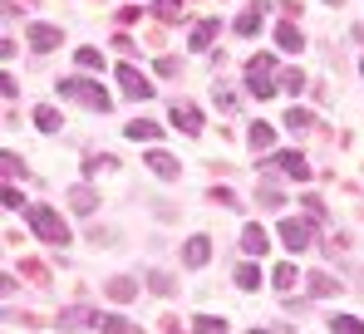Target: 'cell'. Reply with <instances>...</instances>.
<instances>
[{
	"instance_id": "33",
	"label": "cell",
	"mask_w": 364,
	"mask_h": 334,
	"mask_svg": "<svg viewBox=\"0 0 364 334\" xmlns=\"http://www.w3.org/2000/svg\"><path fill=\"white\" fill-rule=\"evenodd\" d=\"M217 109H222V113H237V94H232L227 84H217Z\"/></svg>"
},
{
	"instance_id": "37",
	"label": "cell",
	"mask_w": 364,
	"mask_h": 334,
	"mask_svg": "<svg viewBox=\"0 0 364 334\" xmlns=\"http://www.w3.org/2000/svg\"><path fill=\"white\" fill-rule=\"evenodd\" d=\"M99 167H104V172H109V167H119V163H114V158H109V153H104V158H84V172H99Z\"/></svg>"
},
{
	"instance_id": "40",
	"label": "cell",
	"mask_w": 364,
	"mask_h": 334,
	"mask_svg": "<svg viewBox=\"0 0 364 334\" xmlns=\"http://www.w3.org/2000/svg\"><path fill=\"white\" fill-rule=\"evenodd\" d=\"M330 5H345V0H330Z\"/></svg>"
},
{
	"instance_id": "2",
	"label": "cell",
	"mask_w": 364,
	"mask_h": 334,
	"mask_svg": "<svg viewBox=\"0 0 364 334\" xmlns=\"http://www.w3.org/2000/svg\"><path fill=\"white\" fill-rule=\"evenodd\" d=\"M60 94H64V99H79L84 109H94V113H109V109H114L109 89H104V84H94V79H60Z\"/></svg>"
},
{
	"instance_id": "16",
	"label": "cell",
	"mask_w": 364,
	"mask_h": 334,
	"mask_svg": "<svg viewBox=\"0 0 364 334\" xmlns=\"http://www.w3.org/2000/svg\"><path fill=\"white\" fill-rule=\"evenodd\" d=\"M69 207H74L79 217H89V212H99V192H94V187H74V192H69Z\"/></svg>"
},
{
	"instance_id": "35",
	"label": "cell",
	"mask_w": 364,
	"mask_h": 334,
	"mask_svg": "<svg viewBox=\"0 0 364 334\" xmlns=\"http://www.w3.org/2000/svg\"><path fill=\"white\" fill-rule=\"evenodd\" d=\"M0 167H5V177H25V163H20L15 153H5V158H0Z\"/></svg>"
},
{
	"instance_id": "17",
	"label": "cell",
	"mask_w": 364,
	"mask_h": 334,
	"mask_svg": "<svg viewBox=\"0 0 364 334\" xmlns=\"http://www.w3.org/2000/svg\"><path fill=\"white\" fill-rule=\"evenodd\" d=\"M148 167H153L158 177H178V172H182L178 158H173V153H163V148H153V153H148Z\"/></svg>"
},
{
	"instance_id": "12",
	"label": "cell",
	"mask_w": 364,
	"mask_h": 334,
	"mask_svg": "<svg viewBox=\"0 0 364 334\" xmlns=\"http://www.w3.org/2000/svg\"><path fill=\"white\" fill-rule=\"evenodd\" d=\"M104 295H109L114 305H128V300H138V280L133 276H114L109 285H104Z\"/></svg>"
},
{
	"instance_id": "39",
	"label": "cell",
	"mask_w": 364,
	"mask_h": 334,
	"mask_svg": "<svg viewBox=\"0 0 364 334\" xmlns=\"http://www.w3.org/2000/svg\"><path fill=\"white\" fill-rule=\"evenodd\" d=\"M158 74H163V79H173V74H182V64H178V59H158Z\"/></svg>"
},
{
	"instance_id": "15",
	"label": "cell",
	"mask_w": 364,
	"mask_h": 334,
	"mask_svg": "<svg viewBox=\"0 0 364 334\" xmlns=\"http://www.w3.org/2000/svg\"><path fill=\"white\" fill-rule=\"evenodd\" d=\"M246 143H251V153H271V143H276V128H271V123H251Z\"/></svg>"
},
{
	"instance_id": "18",
	"label": "cell",
	"mask_w": 364,
	"mask_h": 334,
	"mask_svg": "<svg viewBox=\"0 0 364 334\" xmlns=\"http://www.w3.org/2000/svg\"><path fill=\"white\" fill-rule=\"evenodd\" d=\"M232 30H237V35H256V30H261V5H246L242 15L232 20Z\"/></svg>"
},
{
	"instance_id": "20",
	"label": "cell",
	"mask_w": 364,
	"mask_h": 334,
	"mask_svg": "<svg viewBox=\"0 0 364 334\" xmlns=\"http://www.w3.org/2000/svg\"><path fill=\"white\" fill-rule=\"evenodd\" d=\"M158 133H163V128H158L153 118H133V123H128V138H133V143H153Z\"/></svg>"
},
{
	"instance_id": "21",
	"label": "cell",
	"mask_w": 364,
	"mask_h": 334,
	"mask_svg": "<svg viewBox=\"0 0 364 334\" xmlns=\"http://www.w3.org/2000/svg\"><path fill=\"white\" fill-rule=\"evenodd\" d=\"M99 330H104V334H143L133 320H123V315H104V320H99Z\"/></svg>"
},
{
	"instance_id": "9",
	"label": "cell",
	"mask_w": 364,
	"mask_h": 334,
	"mask_svg": "<svg viewBox=\"0 0 364 334\" xmlns=\"http://www.w3.org/2000/svg\"><path fill=\"white\" fill-rule=\"evenodd\" d=\"M276 45H281L286 55H301V50H305L301 25H296V20H281V25H276Z\"/></svg>"
},
{
	"instance_id": "23",
	"label": "cell",
	"mask_w": 364,
	"mask_h": 334,
	"mask_svg": "<svg viewBox=\"0 0 364 334\" xmlns=\"http://www.w3.org/2000/svg\"><path fill=\"white\" fill-rule=\"evenodd\" d=\"M148 290H153V295H163V300H168V295H173V290H178V285H173V276H168V271H148Z\"/></svg>"
},
{
	"instance_id": "22",
	"label": "cell",
	"mask_w": 364,
	"mask_h": 334,
	"mask_svg": "<svg viewBox=\"0 0 364 334\" xmlns=\"http://www.w3.org/2000/svg\"><path fill=\"white\" fill-rule=\"evenodd\" d=\"M192 334H227V320L222 315H197L192 320Z\"/></svg>"
},
{
	"instance_id": "26",
	"label": "cell",
	"mask_w": 364,
	"mask_h": 334,
	"mask_svg": "<svg viewBox=\"0 0 364 334\" xmlns=\"http://www.w3.org/2000/svg\"><path fill=\"white\" fill-rule=\"evenodd\" d=\"M330 334H364V320H355V315H335V320H330Z\"/></svg>"
},
{
	"instance_id": "29",
	"label": "cell",
	"mask_w": 364,
	"mask_h": 334,
	"mask_svg": "<svg viewBox=\"0 0 364 334\" xmlns=\"http://www.w3.org/2000/svg\"><path fill=\"white\" fill-rule=\"evenodd\" d=\"M20 271H25V276L35 280V285H50V271H45L40 261H30V256H20Z\"/></svg>"
},
{
	"instance_id": "10",
	"label": "cell",
	"mask_w": 364,
	"mask_h": 334,
	"mask_svg": "<svg viewBox=\"0 0 364 334\" xmlns=\"http://www.w3.org/2000/svg\"><path fill=\"white\" fill-rule=\"evenodd\" d=\"M281 241H286L291 251H305V246H310V222H296V217H286V222H281Z\"/></svg>"
},
{
	"instance_id": "42",
	"label": "cell",
	"mask_w": 364,
	"mask_h": 334,
	"mask_svg": "<svg viewBox=\"0 0 364 334\" xmlns=\"http://www.w3.org/2000/svg\"><path fill=\"white\" fill-rule=\"evenodd\" d=\"M360 74H364V59H360Z\"/></svg>"
},
{
	"instance_id": "32",
	"label": "cell",
	"mask_w": 364,
	"mask_h": 334,
	"mask_svg": "<svg viewBox=\"0 0 364 334\" xmlns=\"http://www.w3.org/2000/svg\"><path fill=\"white\" fill-rule=\"evenodd\" d=\"M79 69H104V55H99V50H94V45H84V50H79Z\"/></svg>"
},
{
	"instance_id": "3",
	"label": "cell",
	"mask_w": 364,
	"mask_h": 334,
	"mask_svg": "<svg viewBox=\"0 0 364 334\" xmlns=\"http://www.w3.org/2000/svg\"><path fill=\"white\" fill-rule=\"evenodd\" d=\"M246 89H251L256 99H271V94H276V55L246 59Z\"/></svg>"
},
{
	"instance_id": "28",
	"label": "cell",
	"mask_w": 364,
	"mask_h": 334,
	"mask_svg": "<svg viewBox=\"0 0 364 334\" xmlns=\"http://www.w3.org/2000/svg\"><path fill=\"white\" fill-rule=\"evenodd\" d=\"M256 202H261L266 212H276V207H286V192H281V187H261V192H256Z\"/></svg>"
},
{
	"instance_id": "6",
	"label": "cell",
	"mask_w": 364,
	"mask_h": 334,
	"mask_svg": "<svg viewBox=\"0 0 364 334\" xmlns=\"http://www.w3.org/2000/svg\"><path fill=\"white\" fill-rule=\"evenodd\" d=\"M119 84H123V94H128V99H138V104H143V99H153V84H148L133 64H119Z\"/></svg>"
},
{
	"instance_id": "38",
	"label": "cell",
	"mask_w": 364,
	"mask_h": 334,
	"mask_svg": "<svg viewBox=\"0 0 364 334\" xmlns=\"http://www.w3.org/2000/svg\"><path fill=\"white\" fill-rule=\"evenodd\" d=\"M138 20H143V10H138V5H123V10H119V25H138Z\"/></svg>"
},
{
	"instance_id": "8",
	"label": "cell",
	"mask_w": 364,
	"mask_h": 334,
	"mask_svg": "<svg viewBox=\"0 0 364 334\" xmlns=\"http://www.w3.org/2000/svg\"><path fill=\"white\" fill-rule=\"evenodd\" d=\"M207 261H212V241H207V236H192V241L182 246V266H192V271H202Z\"/></svg>"
},
{
	"instance_id": "27",
	"label": "cell",
	"mask_w": 364,
	"mask_h": 334,
	"mask_svg": "<svg viewBox=\"0 0 364 334\" xmlns=\"http://www.w3.org/2000/svg\"><path fill=\"white\" fill-rule=\"evenodd\" d=\"M153 15H158L163 25H178V15H182V0H158V5H153Z\"/></svg>"
},
{
	"instance_id": "36",
	"label": "cell",
	"mask_w": 364,
	"mask_h": 334,
	"mask_svg": "<svg viewBox=\"0 0 364 334\" xmlns=\"http://www.w3.org/2000/svg\"><path fill=\"white\" fill-rule=\"evenodd\" d=\"M207 197H212V202H222V207H237V192H232V187H212Z\"/></svg>"
},
{
	"instance_id": "14",
	"label": "cell",
	"mask_w": 364,
	"mask_h": 334,
	"mask_svg": "<svg viewBox=\"0 0 364 334\" xmlns=\"http://www.w3.org/2000/svg\"><path fill=\"white\" fill-rule=\"evenodd\" d=\"M305 285H310V295H320V300H325V295H340V280L330 276V271H310Z\"/></svg>"
},
{
	"instance_id": "41",
	"label": "cell",
	"mask_w": 364,
	"mask_h": 334,
	"mask_svg": "<svg viewBox=\"0 0 364 334\" xmlns=\"http://www.w3.org/2000/svg\"><path fill=\"white\" fill-rule=\"evenodd\" d=\"M256 334H271V330H256Z\"/></svg>"
},
{
	"instance_id": "5",
	"label": "cell",
	"mask_w": 364,
	"mask_h": 334,
	"mask_svg": "<svg viewBox=\"0 0 364 334\" xmlns=\"http://www.w3.org/2000/svg\"><path fill=\"white\" fill-rule=\"evenodd\" d=\"M99 310H89V305H69V310H60V330H99Z\"/></svg>"
},
{
	"instance_id": "34",
	"label": "cell",
	"mask_w": 364,
	"mask_h": 334,
	"mask_svg": "<svg viewBox=\"0 0 364 334\" xmlns=\"http://www.w3.org/2000/svg\"><path fill=\"white\" fill-rule=\"evenodd\" d=\"M281 84H286L291 94H301V89H305V74H301V69H286V74H281Z\"/></svg>"
},
{
	"instance_id": "11",
	"label": "cell",
	"mask_w": 364,
	"mask_h": 334,
	"mask_svg": "<svg viewBox=\"0 0 364 334\" xmlns=\"http://www.w3.org/2000/svg\"><path fill=\"white\" fill-rule=\"evenodd\" d=\"M55 45H60V25L35 20V25H30V50H40V55H45V50H55Z\"/></svg>"
},
{
	"instance_id": "30",
	"label": "cell",
	"mask_w": 364,
	"mask_h": 334,
	"mask_svg": "<svg viewBox=\"0 0 364 334\" xmlns=\"http://www.w3.org/2000/svg\"><path fill=\"white\" fill-rule=\"evenodd\" d=\"M271 285H276V290H296V266H291V261H286V266H276Z\"/></svg>"
},
{
	"instance_id": "19",
	"label": "cell",
	"mask_w": 364,
	"mask_h": 334,
	"mask_svg": "<svg viewBox=\"0 0 364 334\" xmlns=\"http://www.w3.org/2000/svg\"><path fill=\"white\" fill-rule=\"evenodd\" d=\"M212 40H217V20H202V25H192V35H187L192 50H207Z\"/></svg>"
},
{
	"instance_id": "7",
	"label": "cell",
	"mask_w": 364,
	"mask_h": 334,
	"mask_svg": "<svg viewBox=\"0 0 364 334\" xmlns=\"http://www.w3.org/2000/svg\"><path fill=\"white\" fill-rule=\"evenodd\" d=\"M173 128H182L187 138H197L202 133V109L197 104H173Z\"/></svg>"
},
{
	"instance_id": "1",
	"label": "cell",
	"mask_w": 364,
	"mask_h": 334,
	"mask_svg": "<svg viewBox=\"0 0 364 334\" xmlns=\"http://www.w3.org/2000/svg\"><path fill=\"white\" fill-rule=\"evenodd\" d=\"M25 217H30V231H35L45 246H55V251L69 246V226H64V217L55 212V207H30Z\"/></svg>"
},
{
	"instance_id": "13",
	"label": "cell",
	"mask_w": 364,
	"mask_h": 334,
	"mask_svg": "<svg viewBox=\"0 0 364 334\" xmlns=\"http://www.w3.org/2000/svg\"><path fill=\"white\" fill-rule=\"evenodd\" d=\"M242 251H246V256H266V251H271V236H266L256 222L242 226Z\"/></svg>"
},
{
	"instance_id": "25",
	"label": "cell",
	"mask_w": 364,
	"mask_h": 334,
	"mask_svg": "<svg viewBox=\"0 0 364 334\" xmlns=\"http://www.w3.org/2000/svg\"><path fill=\"white\" fill-rule=\"evenodd\" d=\"M286 128H291V133H305V128H315V113H310V109H291V113H286Z\"/></svg>"
},
{
	"instance_id": "31",
	"label": "cell",
	"mask_w": 364,
	"mask_h": 334,
	"mask_svg": "<svg viewBox=\"0 0 364 334\" xmlns=\"http://www.w3.org/2000/svg\"><path fill=\"white\" fill-rule=\"evenodd\" d=\"M237 285L242 290H261V271L256 266H237Z\"/></svg>"
},
{
	"instance_id": "4",
	"label": "cell",
	"mask_w": 364,
	"mask_h": 334,
	"mask_svg": "<svg viewBox=\"0 0 364 334\" xmlns=\"http://www.w3.org/2000/svg\"><path fill=\"white\" fill-rule=\"evenodd\" d=\"M261 172H291L301 182V177H310V163H305L301 153H266L261 158Z\"/></svg>"
},
{
	"instance_id": "24",
	"label": "cell",
	"mask_w": 364,
	"mask_h": 334,
	"mask_svg": "<svg viewBox=\"0 0 364 334\" xmlns=\"http://www.w3.org/2000/svg\"><path fill=\"white\" fill-rule=\"evenodd\" d=\"M60 109H35V128H40V133H60Z\"/></svg>"
}]
</instances>
